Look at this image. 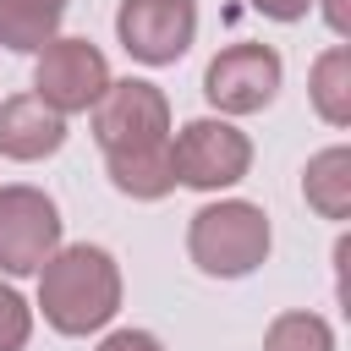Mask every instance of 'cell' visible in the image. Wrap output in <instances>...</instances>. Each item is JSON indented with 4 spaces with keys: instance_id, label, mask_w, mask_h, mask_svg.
Instances as JSON below:
<instances>
[{
    "instance_id": "2",
    "label": "cell",
    "mask_w": 351,
    "mask_h": 351,
    "mask_svg": "<svg viewBox=\"0 0 351 351\" xmlns=\"http://www.w3.org/2000/svg\"><path fill=\"white\" fill-rule=\"evenodd\" d=\"M274 247V230H269V214L247 197H219V203H203L186 225V252L203 274L214 280H241L252 274Z\"/></svg>"
},
{
    "instance_id": "10",
    "label": "cell",
    "mask_w": 351,
    "mask_h": 351,
    "mask_svg": "<svg viewBox=\"0 0 351 351\" xmlns=\"http://www.w3.org/2000/svg\"><path fill=\"white\" fill-rule=\"evenodd\" d=\"M104 170H110V186L137 197V203H159L165 192H176V159H170V143H154V148H126V154H104Z\"/></svg>"
},
{
    "instance_id": "17",
    "label": "cell",
    "mask_w": 351,
    "mask_h": 351,
    "mask_svg": "<svg viewBox=\"0 0 351 351\" xmlns=\"http://www.w3.org/2000/svg\"><path fill=\"white\" fill-rule=\"evenodd\" d=\"M252 11H263L269 22H302L313 11V0H247Z\"/></svg>"
},
{
    "instance_id": "6",
    "label": "cell",
    "mask_w": 351,
    "mask_h": 351,
    "mask_svg": "<svg viewBox=\"0 0 351 351\" xmlns=\"http://www.w3.org/2000/svg\"><path fill=\"white\" fill-rule=\"evenodd\" d=\"M280 77H285L280 55H274L269 44L241 38V44H225V49L208 60L203 93H208V104H214L219 115H258V110L274 104Z\"/></svg>"
},
{
    "instance_id": "15",
    "label": "cell",
    "mask_w": 351,
    "mask_h": 351,
    "mask_svg": "<svg viewBox=\"0 0 351 351\" xmlns=\"http://www.w3.org/2000/svg\"><path fill=\"white\" fill-rule=\"evenodd\" d=\"M27 335H33V307L11 285H0V351H22Z\"/></svg>"
},
{
    "instance_id": "1",
    "label": "cell",
    "mask_w": 351,
    "mask_h": 351,
    "mask_svg": "<svg viewBox=\"0 0 351 351\" xmlns=\"http://www.w3.org/2000/svg\"><path fill=\"white\" fill-rule=\"evenodd\" d=\"M38 307L55 335H93L121 313V263L93 247L71 241L55 247L38 269Z\"/></svg>"
},
{
    "instance_id": "4",
    "label": "cell",
    "mask_w": 351,
    "mask_h": 351,
    "mask_svg": "<svg viewBox=\"0 0 351 351\" xmlns=\"http://www.w3.org/2000/svg\"><path fill=\"white\" fill-rule=\"evenodd\" d=\"M93 143L104 154L170 143V99H165V88H154L143 77H126V82L110 77V88L93 104Z\"/></svg>"
},
{
    "instance_id": "3",
    "label": "cell",
    "mask_w": 351,
    "mask_h": 351,
    "mask_svg": "<svg viewBox=\"0 0 351 351\" xmlns=\"http://www.w3.org/2000/svg\"><path fill=\"white\" fill-rule=\"evenodd\" d=\"M170 159H176V186L219 192L252 170V143L225 115H197L181 132H170Z\"/></svg>"
},
{
    "instance_id": "12",
    "label": "cell",
    "mask_w": 351,
    "mask_h": 351,
    "mask_svg": "<svg viewBox=\"0 0 351 351\" xmlns=\"http://www.w3.org/2000/svg\"><path fill=\"white\" fill-rule=\"evenodd\" d=\"M71 0H0V44L16 55H38L49 38H60Z\"/></svg>"
},
{
    "instance_id": "13",
    "label": "cell",
    "mask_w": 351,
    "mask_h": 351,
    "mask_svg": "<svg viewBox=\"0 0 351 351\" xmlns=\"http://www.w3.org/2000/svg\"><path fill=\"white\" fill-rule=\"evenodd\" d=\"M307 99L318 110V121L329 126H351V49L346 44H329L313 71H307Z\"/></svg>"
},
{
    "instance_id": "9",
    "label": "cell",
    "mask_w": 351,
    "mask_h": 351,
    "mask_svg": "<svg viewBox=\"0 0 351 351\" xmlns=\"http://www.w3.org/2000/svg\"><path fill=\"white\" fill-rule=\"evenodd\" d=\"M60 143H66V115L49 110L38 93H11V99H0V159L33 165V159L60 154Z\"/></svg>"
},
{
    "instance_id": "5",
    "label": "cell",
    "mask_w": 351,
    "mask_h": 351,
    "mask_svg": "<svg viewBox=\"0 0 351 351\" xmlns=\"http://www.w3.org/2000/svg\"><path fill=\"white\" fill-rule=\"evenodd\" d=\"M110 88V60L93 38H49L38 49L33 66V93L60 110V115H82L99 104V93Z\"/></svg>"
},
{
    "instance_id": "8",
    "label": "cell",
    "mask_w": 351,
    "mask_h": 351,
    "mask_svg": "<svg viewBox=\"0 0 351 351\" xmlns=\"http://www.w3.org/2000/svg\"><path fill=\"white\" fill-rule=\"evenodd\" d=\"M115 38L143 66H176L197 38V0H121Z\"/></svg>"
},
{
    "instance_id": "11",
    "label": "cell",
    "mask_w": 351,
    "mask_h": 351,
    "mask_svg": "<svg viewBox=\"0 0 351 351\" xmlns=\"http://www.w3.org/2000/svg\"><path fill=\"white\" fill-rule=\"evenodd\" d=\"M302 197H307V208L324 214V219H346V214H351V148H346V143H335V148H324V154L307 159V170H302Z\"/></svg>"
},
{
    "instance_id": "7",
    "label": "cell",
    "mask_w": 351,
    "mask_h": 351,
    "mask_svg": "<svg viewBox=\"0 0 351 351\" xmlns=\"http://www.w3.org/2000/svg\"><path fill=\"white\" fill-rule=\"evenodd\" d=\"M60 247V208L38 186H0V274H38Z\"/></svg>"
},
{
    "instance_id": "16",
    "label": "cell",
    "mask_w": 351,
    "mask_h": 351,
    "mask_svg": "<svg viewBox=\"0 0 351 351\" xmlns=\"http://www.w3.org/2000/svg\"><path fill=\"white\" fill-rule=\"evenodd\" d=\"M99 351H165V346H159V335H148V329H110V335L99 340Z\"/></svg>"
},
{
    "instance_id": "14",
    "label": "cell",
    "mask_w": 351,
    "mask_h": 351,
    "mask_svg": "<svg viewBox=\"0 0 351 351\" xmlns=\"http://www.w3.org/2000/svg\"><path fill=\"white\" fill-rule=\"evenodd\" d=\"M263 351H335V329L318 313H280L263 329Z\"/></svg>"
},
{
    "instance_id": "18",
    "label": "cell",
    "mask_w": 351,
    "mask_h": 351,
    "mask_svg": "<svg viewBox=\"0 0 351 351\" xmlns=\"http://www.w3.org/2000/svg\"><path fill=\"white\" fill-rule=\"evenodd\" d=\"M324 22H329V33H335V38H346V33H351V16H346V0H324Z\"/></svg>"
}]
</instances>
